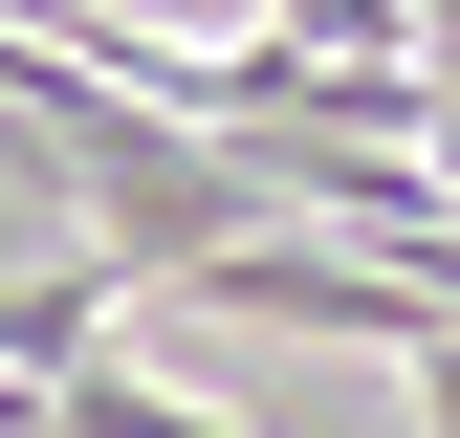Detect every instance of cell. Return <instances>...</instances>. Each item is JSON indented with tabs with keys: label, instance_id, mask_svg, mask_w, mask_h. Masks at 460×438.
<instances>
[{
	"label": "cell",
	"instance_id": "cell-1",
	"mask_svg": "<svg viewBox=\"0 0 460 438\" xmlns=\"http://www.w3.org/2000/svg\"><path fill=\"white\" fill-rule=\"evenodd\" d=\"M44 438H242V416H198V395H154L132 351H66V372H44Z\"/></svg>",
	"mask_w": 460,
	"mask_h": 438
},
{
	"label": "cell",
	"instance_id": "cell-2",
	"mask_svg": "<svg viewBox=\"0 0 460 438\" xmlns=\"http://www.w3.org/2000/svg\"><path fill=\"white\" fill-rule=\"evenodd\" d=\"M394 372H417V416L460 438V328H417V351H394Z\"/></svg>",
	"mask_w": 460,
	"mask_h": 438
}]
</instances>
